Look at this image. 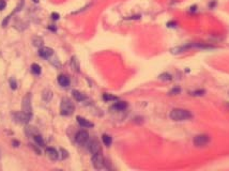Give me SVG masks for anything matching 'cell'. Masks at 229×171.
Masks as SVG:
<instances>
[{
  "label": "cell",
  "mask_w": 229,
  "mask_h": 171,
  "mask_svg": "<svg viewBox=\"0 0 229 171\" xmlns=\"http://www.w3.org/2000/svg\"><path fill=\"white\" fill-rule=\"evenodd\" d=\"M88 150L91 154L101 152V144L98 140H91L88 143Z\"/></svg>",
  "instance_id": "obj_9"
},
{
  "label": "cell",
  "mask_w": 229,
  "mask_h": 171,
  "mask_svg": "<svg viewBox=\"0 0 229 171\" xmlns=\"http://www.w3.org/2000/svg\"><path fill=\"white\" fill-rule=\"evenodd\" d=\"M13 118H14V120H15V122H17V123L25 124V123H28V122L30 121L31 115L21 111V112H15V114H13Z\"/></svg>",
  "instance_id": "obj_7"
},
{
  "label": "cell",
  "mask_w": 229,
  "mask_h": 171,
  "mask_svg": "<svg viewBox=\"0 0 229 171\" xmlns=\"http://www.w3.org/2000/svg\"><path fill=\"white\" fill-rule=\"evenodd\" d=\"M210 142V137L206 134H200L197 135L193 139V144H194L196 148H204L207 144Z\"/></svg>",
  "instance_id": "obj_3"
},
{
  "label": "cell",
  "mask_w": 229,
  "mask_h": 171,
  "mask_svg": "<svg viewBox=\"0 0 229 171\" xmlns=\"http://www.w3.org/2000/svg\"><path fill=\"white\" fill-rule=\"evenodd\" d=\"M77 122L83 128H90V127H93V123L88 120H86L85 118L83 117H77Z\"/></svg>",
  "instance_id": "obj_11"
},
{
  "label": "cell",
  "mask_w": 229,
  "mask_h": 171,
  "mask_svg": "<svg viewBox=\"0 0 229 171\" xmlns=\"http://www.w3.org/2000/svg\"><path fill=\"white\" fill-rule=\"evenodd\" d=\"M13 144H14V146H18L19 142H18V141H16V140H14L13 141Z\"/></svg>",
  "instance_id": "obj_31"
},
{
  "label": "cell",
  "mask_w": 229,
  "mask_h": 171,
  "mask_svg": "<svg viewBox=\"0 0 229 171\" xmlns=\"http://www.w3.org/2000/svg\"><path fill=\"white\" fill-rule=\"evenodd\" d=\"M46 155L48 156V158L52 160H56L59 158V152H57L54 148H46Z\"/></svg>",
  "instance_id": "obj_10"
},
{
  "label": "cell",
  "mask_w": 229,
  "mask_h": 171,
  "mask_svg": "<svg viewBox=\"0 0 229 171\" xmlns=\"http://www.w3.org/2000/svg\"><path fill=\"white\" fill-rule=\"evenodd\" d=\"M42 97L46 103L50 102V100L53 98V92L50 90H44L42 93Z\"/></svg>",
  "instance_id": "obj_15"
},
{
  "label": "cell",
  "mask_w": 229,
  "mask_h": 171,
  "mask_svg": "<svg viewBox=\"0 0 229 171\" xmlns=\"http://www.w3.org/2000/svg\"><path fill=\"white\" fill-rule=\"evenodd\" d=\"M32 42H33V45H34V46H37V47H42L43 46V40L41 38H38V37H35V38H33V40H32Z\"/></svg>",
  "instance_id": "obj_19"
},
{
  "label": "cell",
  "mask_w": 229,
  "mask_h": 171,
  "mask_svg": "<svg viewBox=\"0 0 229 171\" xmlns=\"http://www.w3.org/2000/svg\"><path fill=\"white\" fill-rule=\"evenodd\" d=\"M26 133L30 135V136H34V135L38 134V132L34 127H28V128H26Z\"/></svg>",
  "instance_id": "obj_23"
},
{
  "label": "cell",
  "mask_w": 229,
  "mask_h": 171,
  "mask_svg": "<svg viewBox=\"0 0 229 171\" xmlns=\"http://www.w3.org/2000/svg\"><path fill=\"white\" fill-rule=\"evenodd\" d=\"M21 111L25 112L29 115L32 117V107H31V95L27 94L26 96H24L23 98V104H21Z\"/></svg>",
  "instance_id": "obj_5"
},
{
  "label": "cell",
  "mask_w": 229,
  "mask_h": 171,
  "mask_svg": "<svg viewBox=\"0 0 229 171\" xmlns=\"http://www.w3.org/2000/svg\"><path fill=\"white\" fill-rule=\"evenodd\" d=\"M102 140H103V142H104V144L106 146H109L110 144H112V137H110L109 135H106V134L102 136Z\"/></svg>",
  "instance_id": "obj_18"
},
{
  "label": "cell",
  "mask_w": 229,
  "mask_h": 171,
  "mask_svg": "<svg viewBox=\"0 0 229 171\" xmlns=\"http://www.w3.org/2000/svg\"><path fill=\"white\" fill-rule=\"evenodd\" d=\"M33 138H34V141L38 143L39 146H45V142H44V140H43V137L41 136V135H39V134L34 135Z\"/></svg>",
  "instance_id": "obj_16"
},
{
  "label": "cell",
  "mask_w": 229,
  "mask_h": 171,
  "mask_svg": "<svg viewBox=\"0 0 229 171\" xmlns=\"http://www.w3.org/2000/svg\"><path fill=\"white\" fill-rule=\"evenodd\" d=\"M50 17H52L53 19H54V20H58V19H59V14L58 13H52V15H50Z\"/></svg>",
  "instance_id": "obj_29"
},
{
  "label": "cell",
  "mask_w": 229,
  "mask_h": 171,
  "mask_svg": "<svg viewBox=\"0 0 229 171\" xmlns=\"http://www.w3.org/2000/svg\"><path fill=\"white\" fill-rule=\"evenodd\" d=\"M71 66L73 67V70H75V71L79 72V64H78V61H77V59L75 57L72 58V61H71Z\"/></svg>",
  "instance_id": "obj_20"
},
{
  "label": "cell",
  "mask_w": 229,
  "mask_h": 171,
  "mask_svg": "<svg viewBox=\"0 0 229 171\" xmlns=\"http://www.w3.org/2000/svg\"><path fill=\"white\" fill-rule=\"evenodd\" d=\"M31 71H32V73L34 74V75H40L41 72H42V69H41V66L39 65V64L33 63L32 65H31Z\"/></svg>",
  "instance_id": "obj_17"
},
{
  "label": "cell",
  "mask_w": 229,
  "mask_h": 171,
  "mask_svg": "<svg viewBox=\"0 0 229 171\" xmlns=\"http://www.w3.org/2000/svg\"><path fill=\"white\" fill-rule=\"evenodd\" d=\"M160 79H161V80L168 81V80H172V77L170 74H168V73H163V74H161V75H160Z\"/></svg>",
  "instance_id": "obj_21"
},
{
  "label": "cell",
  "mask_w": 229,
  "mask_h": 171,
  "mask_svg": "<svg viewBox=\"0 0 229 171\" xmlns=\"http://www.w3.org/2000/svg\"><path fill=\"white\" fill-rule=\"evenodd\" d=\"M58 83H59V85L61 87H69L70 86V78L67 77L66 75H60L59 77H58Z\"/></svg>",
  "instance_id": "obj_12"
},
{
  "label": "cell",
  "mask_w": 229,
  "mask_h": 171,
  "mask_svg": "<svg viewBox=\"0 0 229 171\" xmlns=\"http://www.w3.org/2000/svg\"><path fill=\"white\" fill-rule=\"evenodd\" d=\"M180 88H175V89H172V91H170L169 92V94L170 95H175V94H178V93H180Z\"/></svg>",
  "instance_id": "obj_26"
},
{
  "label": "cell",
  "mask_w": 229,
  "mask_h": 171,
  "mask_svg": "<svg viewBox=\"0 0 229 171\" xmlns=\"http://www.w3.org/2000/svg\"><path fill=\"white\" fill-rule=\"evenodd\" d=\"M54 55V50L52 49V48L49 47H40L39 48V56L41 58H43V59H48V58H50Z\"/></svg>",
  "instance_id": "obj_8"
},
{
  "label": "cell",
  "mask_w": 229,
  "mask_h": 171,
  "mask_svg": "<svg viewBox=\"0 0 229 171\" xmlns=\"http://www.w3.org/2000/svg\"><path fill=\"white\" fill-rule=\"evenodd\" d=\"M67 156H69V152L64 150V149H60V151H59V157L61 158V160H64V158H66Z\"/></svg>",
  "instance_id": "obj_22"
},
{
  "label": "cell",
  "mask_w": 229,
  "mask_h": 171,
  "mask_svg": "<svg viewBox=\"0 0 229 171\" xmlns=\"http://www.w3.org/2000/svg\"><path fill=\"white\" fill-rule=\"evenodd\" d=\"M103 98H104L105 101H116V100H117V97H116V96H112L110 94H104V95H103Z\"/></svg>",
  "instance_id": "obj_25"
},
{
  "label": "cell",
  "mask_w": 229,
  "mask_h": 171,
  "mask_svg": "<svg viewBox=\"0 0 229 171\" xmlns=\"http://www.w3.org/2000/svg\"><path fill=\"white\" fill-rule=\"evenodd\" d=\"M48 29H49V30H53V31H56V27H54V25L49 26V27H48Z\"/></svg>",
  "instance_id": "obj_30"
},
{
  "label": "cell",
  "mask_w": 229,
  "mask_h": 171,
  "mask_svg": "<svg viewBox=\"0 0 229 171\" xmlns=\"http://www.w3.org/2000/svg\"><path fill=\"white\" fill-rule=\"evenodd\" d=\"M89 140V134L87 131H79L78 133L75 135V141L79 146H84L88 142Z\"/></svg>",
  "instance_id": "obj_6"
},
{
  "label": "cell",
  "mask_w": 229,
  "mask_h": 171,
  "mask_svg": "<svg viewBox=\"0 0 229 171\" xmlns=\"http://www.w3.org/2000/svg\"><path fill=\"white\" fill-rule=\"evenodd\" d=\"M75 110L74 104L72 101L67 97H63L61 101V105H60V112L62 115H71Z\"/></svg>",
  "instance_id": "obj_2"
},
{
  "label": "cell",
  "mask_w": 229,
  "mask_h": 171,
  "mask_svg": "<svg viewBox=\"0 0 229 171\" xmlns=\"http://www.w3.org/2000/svg\"><path fill=\"white\" fill-rule=\"evenodd\" d=\"M91 163H92V166L95 168V169L100 170L104 167L105 162H104V157L101 154V152H98L95 154H93L92 158H91Z\"/></svg>",
  "instance_id": "obj_4"
},
{
  "label": "cell",
  "mask_w": 229,
  "mask_h": 171,
  "mask_svg": "<svg viewBox=\"0 0 229 171\" xmlns=\"http://www.w3.org/2000/svg\"><path fill=\"white\" fill-rule=\"evenodd\" d=\"M32 1H33V2H35V3H38V2H39V0H32Z\"/></svg>",
  "instance_id": "obj_32"
},
{
  "label": "cell",
  "mask_w": 229,
  "mask_h": 171,
  "mask_svg": "<svg viewBox=\"0 0 229 171\" xmlns=\"http://www.w3.org/2000/svg\"><path fill=\"white\" fill-rule=\"evenodd\" d=\"M6 6H7L6 1L4 0H0V11H2V10L6 8Z\"/></svg>",
  "instance_id": "obj_28"
},
{
  "label": "cell",
  "mask_w": 229,
  "mask_h": 171,
  "mask_svg": "<svg viewBox=\"0 0 229 171\" xmlns=\"http://www.w3.org/2000/svg\"><path fill=\"white\" fill-rule=\"evenodd\" d=\"M126 107H127L126 102H118L112 106V109H115V110H117V111H122V110H124Z\"/></svg>",
  "instance_id": "obj_13"
},
{
  "label": "cell",
  "mask_w": 229,
  "mask_h": 171,
  "mask_svg": "<svg viewBox=\"0 0 229 171\" xmlns=\"http://www.w3.org/2000/svg\"><path fill=\"white\" fill-rule=\"evenodd\" d=\"M10 87H11V89H13V90H15V89H17V83H16L15 79L12 77V78H10Z\"/></svg>",
  "instance_id": "obj_24"
},
{
  "label": "cell",
  "mask_w": 229,
  "mask_h": 171,
  "mask_svg": "<svg viewBox=\"0 0 229 171\" xmlns=\"http://www.w3.org/2000/svg\"><path fill=\"white\" fill-rule=\"evenodd\" d=\"M169 117L172 121L177 122H183V121H189L193 118V115L191 111L183 108H175L170 111Z\"/></svg>",
  "instance_id": "obj_1"
},
{
  "label": "cell",
  "mask_w": 229,
  "mask_h": 171,
  "mask_svg": "<svg viewBox=\"0 0 229 171\" xmlns=\"http://www.w3.org/2000/svg\"><path fill=\"white\" fill-rule=\"evenodd\" d=\"M72 94H73V97L75 98V101H77V102H83V101L86 100V96L84 95L81 92H79V91H77V90H73Z\"/></svg>",
  "instance_id": "obj_14"
},
{
  "label": "cell",
  "mask_w": 229,
  "mask_h": 171,
  "mask_svg": "<svg viewBox=\"0 0 229 171\" xmlns=\"http://www.w3.org/2000/svg\"><path fill=\"white\" fill-rule=\"evenodd\" d=\"M23 6H24V0H21V2H19V6H18V7H16V10H15V11H14V13H15V12L21 11V8H23Z\"/></svg>",
  "instance_id": "obj_27"
}]
</instances>
